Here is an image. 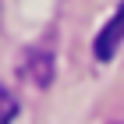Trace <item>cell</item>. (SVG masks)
<instances>
[{
  "instance_id": "1",
  "label": "cell",
  "mask_w": 124,
  "mask_h": 124,
  "mask_svg": "<svg viewBox=\"0 0 124 124\" xmlns=\"http://www.w3.org/2000/svg\"><path fill=\"white\" fill-rule=\"evenodd\" d=\"M121 43H124V4L117 7L114 18L106 21V29L96 36V57H99V60H110V57L117 53Z\"/></svg>"
},
{
  "instance_id": "2",
  "label": "cell",
  "mask_w": 124,
  "mask_h": 124,
  "mask_svg": "<svg viewBox=\"0 0 124 124\" xmlns=\"http://www.w3.org/2000/svg\"><path fill=\"white\" fill-rule=\"evenodd\" d=\"M14 114H18V103H14V96H11L7 89L0 85V124H11V121H14Z\"/></svg>"
}]
</instances>
